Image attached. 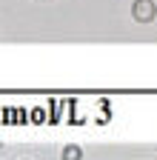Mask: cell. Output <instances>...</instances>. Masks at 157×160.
I'll return each mask as SVG.
<instances>
[{
	"label": "cell",
	"instance_id": "cell-1",
	"mask_svg": "<svg viewBox=\"0 0 157 160\" xmlns=\"http://www.w3.org/2000/svg\"><path fill=\"white\" fill-rule=\"evenodd\" d=\"M157 14V6L151 3V0H134L131 3V17L140 20V23H151Z\"/></svg>",
	"mask_w": 157,
	"mask_h": 160
},
{
	"label": "cell",
	"instance_id": "cell-2",
	"mask_svg": "<svg viewBox=\"0 0 157 160\" xmlns=\"http://www.w3.org/2000/svg\"><path fill=\"white\" fill-rule=\"evenodd\" d=\"M63 160H80V146H66L63 149Z\"/></svg>",
	"mask_w": 157,
	"mask_h": 160
}]
</instances>
